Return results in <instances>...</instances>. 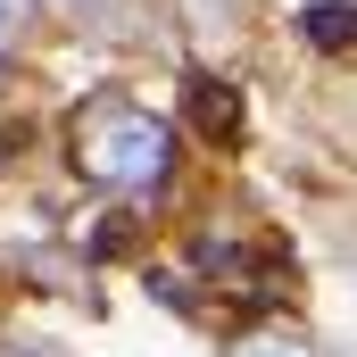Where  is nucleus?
<instances>
[{"label":"nucleus","instance_id":"f257e3e1","mask_svg":"<svg viewBox=\"0 0 357 357\" xmlns=\"http://www.w3.org/2000/svg\"><path fill=\"white\" fill-rule=\"evenodd\" d=\"M167 158H175V133L150 108H133V100H100V108H84V125H75V167L91 183H108V191L158 183Z\"/></svg>","mask_w":357,"mask_h":357},{"label":"nucleus","instance_id":"20e7f679","mask_svg":"<svg viewBox=\"0 0 357 357\" xmlns=\"http://www.w3.org/2000/svg\"><path fill=\"white\" fill-rule=\"evenodd\" d=\"M33 33V0H0V50H17Z\"/></svg>","mask_w":357,"mask_h":357},{"label":"nucleus","instance_id":"7ed1b4c3","mask_svg":"<svg viewBox=\"0 0 357 357\" xmlns=\"http://www.w3.org/2000/svg\"><path fill=\"white\" fill-rule=\"evenodd\" d=\"M299 33H307L316 50H357V8L349 0H316V8L299 17Z\"/></svg>","mask_w":357,"mask_h":357},{"label":"nucleus","instance_id":"f03ea898","mask_svg":"<svg viewBox=\"0 0 357 357\" xmlns=\"http://www.w3.org/2000/svg\"><path fill=\"white\" fill-rule=\"evenodd\" d=\"M191 125L225 150V142H241V91L216 84V75H191Z\"/></svg>","mask_w":357,"mask_h":357},{"label":"nucleus","instance_id":"39448f33","mask_svg":"<svg viewBox=\"0 0 357 357\" xmlns=\"http://www.w3.org/2000/svg\"><path fill=\"white\" fill-rule=\"evenodd\" d=\"M233 357H307V349H299V341H241Z\"/></svg>","mask_w":357,"mask_h":357}]
</instances>
